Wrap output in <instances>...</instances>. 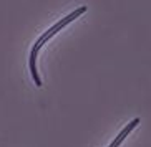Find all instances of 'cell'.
<instances>
[{
	"label": "cell",
	"mask_w": 151,
	"mask_h": 147,
	"mask_svg": "<svg viewBox=\"0 0 151 147\" xmlns=\"http://www.w3.org/2000/svg\"><path fill=\"white\" fill-rule=\"evenodd\" d=\"M139 122H141V119H139V117H134L133 121H129L128 124H126V126L123 127V129L120 131V134H118V136H116V137L110 142V146H108V147H120L121 144H123V141H124L126 137H128V136H129L131 132H133V129L136 127L138 124H139Z\"/></svg>",
	"instance_id": "cell-2"
},
{
	"label": "cell",
	"mask_w": 151,
	"mask_h": 147,
	"mask_svg": "<svg viewBox=\"0 0 151 147\" xmlns=\"http://www.w3.org/2000/svg\"><path fill=\"white\" fill-rule=\"evenodd\" d=\"M86 10H88L86 5H80V7H76L75 10H71L70 13L63 15L60 20H57L53 25H50V27L47 28V30H45L43 33H42L35 41H33V43H32L30 53H28V71H30L32 81H33V85H35L37 88H42V86H43V80H42L40 70H38V58H40V51L43 50V46L48 43L53 36H57L58 33L65 30L70 23H73L75 20H78L83 13H86Z\"/></svg>",
	"instance_id": "cell-1"
}]
</instances>
